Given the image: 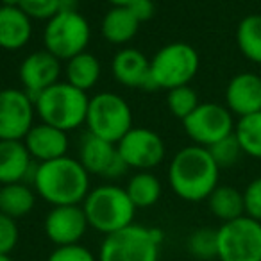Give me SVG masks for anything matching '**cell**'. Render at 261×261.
Masks as SVG:
<instances>
[{"instance_id": "6da1fadb", "label": "cell", "mask_w": 261, "mask_h": 261, "mask_svg": "<svg viewBox=\"0 0 261 261\" xmlns=\"http://www.w3.org/2000/svg\"><path fill=\"white\" fill-rule=\"evenodd\" d=\"M31 186L52 206L83 204L90 193V174L79 160L63 156L47 163H36Z\"/></svg>"}, {"instance_id": "836d02e7", "label": "cell", "mask_w": 261, "mask_h": 261, "mask_svg": "<svg viewBox=\"0 0 261 261\" xmlns=\"http://www.w3.org/2000/svg\"><path fill=\"white\" fill-rule=\"evenodd\" d=\"M243 202L247 217L261 222V177L250 181L249 186L243 190Z\"/></svg>"}, {"instance_id": "8fae6325", "label": "cell", "mask_w": 261, "mask_h": 261, "mask_svg": "<svg viewBox=\"0 0 261 261\" xmlns=\"http://www.w3.org/2000/svg\"><path fill=\"white\" fill-rule=\"evenodd\" d=\"M116 150L127 167L138 172H149L165 160L163 138L149 127H133L116 143Z\"/></svg>"}, {"instance_id": "30bf717a", "label": "cell", "mask_w": 261, "mask_h": 261, "mask_svg": "<svg viewBox=\"0 0 261 261\" xmlns=\"http://www.w3.org/2000/svg\"><path fill=\"white\" fill-rule=\"evenodd\" d=\"M182 125L188 138L193 145L211 147L213 143L220 142L222 138L234 133V118L232 113L225 106L215 104V102H204L199 104L197 109L182 120Z\"/></svg>"}, {"instance_id": "d6986e66", "label": "cell", "mask_w": 261, "mask_h": 261, "mask_svg": "<svg viewBox=\"0 0 261 261\" xmlns=\"http://www.w3.org/2000/svg\"><path fill=\"white\" fill-rule=\"evenodd\" d=\"M23 143L36 163H47V161L66 156L70 145L68 133L43 122L31 127V130L23 138Z\"/></svg>"}, {"instance_id": "603a6c76", "label": "cell", "mask_w": 261, "mask_h": 261, "mask_svg": "<svg viewBox=\"0 0 261 261\" xmlns=\"http://www.w3.org/2000/svg\"><path fill=\"white\" fill-rule=\"evenodd\" d=\"M207 207L215 218L224 222H231L245 215V202H243V192L232 188V186L218 185L207 197Z\"/></svg>"}, {"instance_id": "d4e9b609", "label": "cell", "mask_w": 261, "mask_h": 261, "mask_svg": "<svg viewBox=\"0 0 261 261\" xmlns=\"http://www.w3.org/2000/svg\"><path fill=\"white\" fill-rule=\"evenodd\" d=\"M236 45L243 58L261 65V15L252 13L240 20L236 27Z\"/></svg>"}, {"instance_id": "277c9868", "label": "cell", "mask_w": 261, "mask_h": 261, "mask_svg": "<svg viewBox=\"0 0 261 261\" xmlns=\"http://www.w3.org/2000/svg\"><path fill=\"white\" fill-rule=\"evenodd\" d=\"M90 97L70 83H56L34 98L36 115L43 123L65 130H73L86 123Z\"/></svg>"}, {"instance_id": "83f0119b", "label": "cell", "mask_w": 261, "mask_h": 261, "mask_svg": "<svg viewBox=\"0 0 261 261\" xmlns=\"http://www.w3.org/2000/svg\"><path fill=\"white\" fill-rule=\"evenodd\" d=\"M188 252L197 259L210 261L218 257V234L217 229L199 227L188 236Z\"/></svg>"}, {"instance_id": "484cf974", "label": "cell", "mask_w": 261, "mask_h": 261, "mask_svg": "<svg viewBox=\"0 0 261 261\" xmlns=\"http://www.w3.org/2000/svg\"><path fill=\"white\" fill-rule=\"evenodd\" d=\"M125 192L129 195V199L133 200V204L142 210L145 207H150L160 200L161 197V182L152 172H147V170H142V172H136L133 177L129 179L125 186Z\"/></svg>"}, {"instance_id": "f1b7e54d", "label": "cell", "mask_w": 261, "mask_h": 261, "mask_svg": "<svg viewBox=\"0 0 261 261\" xmlns=\"http://www.w3.org/2000/svg\"><path fill=\"white\" fill-rule=\"evenodd\" d=\"M199 104H200L199 95H197V91L193 90L190 84L174 88V90H168L167 106L175 118H181V120L188 118V116L195 111Z\"/></svg>"}, {"instance_id": "ffe728a7", "label": "cell", "mask_w": 261, "mask_h": 261, "mask_svg": "<svg viewBox=\"0 0 261 261\" xmlns=\"http://www.w3.org/2000/svg\"><path fill=\"white\" fill-rule=\"evenodd\" d=\"M33 38V20L13 4L0 6V48L20 50Z\"/></svg>"}, {"instance_id": "2e32d148", "label": "cell", "mask_w": 261, "mask_h": 261, "mask_svg": "<svg viewBox=\"0 0 261 261\" xmlns=\"http://www.w3.org/2000/svg\"><path fill=\"white\" fill-rule=\"evenodd\" d=\"M111 72L116 83L125 88L140 90H156V84L150 75V59L135 47H125L115 54L111 61Z\"/></svg>"}, {"instance_id": "9c48e42d", "label": "cell", "mask_w": 261, "mask_h": 261, "mask_svg": "<svg viewBox=\"0 0 261 261\" xmlns=\"http://www.w3.org/2000/svg\"><path fill=\"white\" fill-rule=\"evenodd\" d=\"M220 261H261V222L243 217L217 229Z\"/></svg>"}, {"instance_id": "5bb4252c", "label": "cell", "mask_w": 261, "mask_h": 261, "mask_svg": "<svg viewBox=\"0 0 261 261\" xmlns=\"http://www.w3.org/2000/svg\"><path fill=\"white\" fill-rule=\"evenodd\" d=\"M45 234L56 247L81 243L88 227V218L81 204L73 206H52L45 217Z\"/></svg>"}, {"instance_id": "f546056e", "label": "cell", "mask_w": 261, "mask_h": 261, "mask_svg": "<svg viewBox=\"0 0 261 261\" xmlns=\"http://www.w3.org/2000/svg\"><path fill=\"white\" fill-rule=\"evenodd\" d=\"M207 150H210L211 158H213V161L218 165L220 170L222 168H229V167H232V165H236L243 154L234 133L225 136V138H222L220 142L213 143L211 147H207Z\"/></svg>"}, {"instance_id": "44dd1931", "label": "cell", "mask_w": 261, "mask_h": 261, "mask_svg": "<svg viewBox=\"0 0 261 261\" xmlns=\"http://www.w3.org/2000/svg\"><path fill=\"white\" fill-rule=\"evenodd\" d=\"M140 22L129 8H111L104 15L100 33L111 45H125L138 34Z\"/></svg>"}, {"instance_id": "4dcf8cb0", "label": "cell", "mask_w": 261, "mask_h": 261, "mask_svg": "<svg viewBox=\"0 0 261 261\" xmlns=\"http://www.w3.org/2000/svg\"><path fill=\"white\" fill-rule=\"evenodd\" d=\"M4 4L20 8L31 20H48L63 9L61 0H4Z\"/></svg>"}, {"instance_id": "e575fe53", "label": "cell", "mask_w": 261, "mask_h": 261, "mask_svg": "<svg viewBox=\"0 0 261 261\" xmlns=\"http://www.w3.org/2000/svg\"><path fill=\"white\" fill-rule=\"evenodd\" d=\"M130 9V13L138 18L140 23L147 22L154 16L156 13V6H154V0H135L130 6H127Z\"/></svg>"}, {"instance_id": "7a4b0ae2", "label": "cell", "mask_w": 261, "mask_h": 261, "mask_svg": "<svg viewBox=\"0 0 261 261\" xmlns=\"http://www.w3.org/2000/svg\"><path fill=\"white\" fill-rule=\"evenodd\" d=\"M220 168L213 161L210 150L200 145L181 149L170 161L168 182L179 199L186 202H200L218 186Z\"/></svg>"}, {"instance_id": "5b68a950", "label": "cell", "mask_w": 261, "mask_h": 261, "mask_svg": "<svg viewBox=\"0 0 261 261\" xmlns=\"http://www.w3.org/2000/svg\"><path fill=\"white\" fill-rule=\"evenodd\" d=\"M163 232L156 227L130 224L104 236L98 261H160Z\"/></svg>"}, {"instance_id": "8992f818", "label": "cell", "mask_w": 261, "mask_h": 261, "mask_svg": "<svg viewBox=\"0 0 261 261\" xmlns=\"http://www.w3.org/2000/svg\"><path fill=\"white\" fill-rule=\"evenodd\" d=\"M91 40L90 22L73 8H63L47 20L43 29L45 50L59 61H68L73 56L86 52Z\"/></svg>"}, {"instance_id": "52a82bcc", "label": "cell", "mask_w": 261, "mask_h": 261, "mask_svg": "<svg viewBox=\"0 0 261 261\" xmlns=\"http://www.w3.org/2000/svg\"><path fill=\"white\" fill-rule=\"evenodd\" d=\"M86 127L88 133L116 145L133 129L130 106L113 91H100L90 98Z\"/></svg>"}, {"instance_id": "74e56055", "label": "cell", "mask_w": 261, "mask_h": 261, "mask_svg": "<svg viewBox=\"0 0 261 261\" xmlns=\"http://www.w3.org/2000/svg\"><path fill=\"white\" fill-rule=\"evenodd\" d=\"M0 261H13L11 256H6V254H0Z\"/></svg>"}, {"instance_id": "4316f807", "label": "cell", "mask_w": 261, "mask_h": 261, "mask_svg": "<svg viewBox=\"0 0 261 261\" xmlns=\"http://www.w3.org/2000/svg\"><path fill=\"white\" fill-rule=\"evenodd\" d=\"M234 136L243 154L261 160V111L238 118L234 125Z\"/></svg>"}, {"instance_id": "9a60e30c", "label": "cell", "mask_w": 261, "mask_h": 261, "mask_svg": "<svg viewBox=\"0 0 261 261\" xmlns=\"http://www.w3.org/2000/svg\"><path fill=\"white\" fill-rule=\"evenodd\" d=\"M61 70V61L48 50L43 48V50L33 52L20 63L18 79L22 90L34 100L41 91L59 83Z\"/></svg>"}, {"instance_id": "3957f363", "label": "cell", "mask_w": 261, "mask_h": 261, "mask_svg": "<svg viewBox=\"0 0 261 261\" xmlns=\"http://www.w3.org/2000/svg\"><path fill=\"white\" fill-rule=\"evenodd\" d=\"M88 224L104 236L113 234L127 225L135 224L136 206L129 199L125 188L116 185H100L90 190L81 204Z\"/></svg>"}, {"instance_id": "7c38bea8", "label": "cell", "mask_w": 261, "mask_h": 261, "mask_svg": "<svg viewBox=\"0 0 261 261\" xmlns=\"http://www.w3.org/2000/svg\"><path fill=\"white\" fill-rule=\"evenodd\" d=\"M34 100L18 88L0 90V140H23L34 125Z\"/></svg>"}, {"instance_id": "d590c367", "label": "cell", "mask_w": 261, "mask_h": 261, "mask_svg": "<svg viewBox=\"0 0 261 261\" xmlns=\"http://www.w3.org/2000/svg\"><path fill=\"white\" fill-rule=\"evenodd\" d=\"M109 4H111V8H127V6H130L135 0H108Z\"/></svg>"}, {"instance_id": "7402d4cb", "label": "cell", "mask_w": 261, "mask_h": 261, "mask_svg": "<svg viewBox=\"0 0 261 261\" xmlns=\"http://www.w3.org/2000/svg\"><path fill=\"white\" fill-rule=\"evenodd\" d=\"M36 195L38 193L29 182H13L0 186V213L18 220L34 210Z\"/></svg>"}, {"instance_id": "cb8c5ba5", "label": "cell", "mask_w": 261, "mask_h": 261, "mask_svg": "<svg viewBox=\"0 0 261 261\" xmlns=\"http://www.w3.org/2000/svg\"><path fill=\"white\" fill-rule=\"evenodd\" d=\"M100 72V63L91 52H81V54L73 56L72 59L66 61L65 66L66 83H70L72 86L79 88L83 91L91 90L98 83Z\"/></svg>"}, {"instance_id": "e0dca14e", "label": "cell", "mask_w": 261, "mask_h": 261, "mask_svg": "<svg viewBox=\"0 0 261 261\" xmlns=\"http://www.w3.org/2000/svg\"><path fill=\"white\" fill-rule=\"evenodd\" d=\"M225 108L238 118L261 111V75L236 73L225 88Z\"/></svg>"}, {"instance_id": "8d00e7d4", "label": "cell", "mask_w": 261, "mask_h": 261, "mask_svg": "<svg viewBox=\"0 0 261 261\" xmlns=\"http://www.w3.org/2000/svg\"><path fill=\"white\" fill-rule=\"evenodd\" d=\"M63 2V8H72L73 4H77L79 0H61Z\"/></svg>"}, {"instance_id": "d6a6232c", "label": "cell", "mask_w": 261, "mask_h": 261, "mask_svg": "<svg viewBox=\"0 0 261 261\" xmlns=\"http://www.w3.org/2000/svg\"><path fill=\"white\" fill-rule=\"evenodd\" d=\"M20 240V229L15 218L0 213V254H9L15 250Z\"/></svg>"}, {"instance_id": "ba28073f", "label": "cell", "mask_w": 261, "mask_h": 261, "mask_svg": "<svg viewBox=\"0 0 261 261\" xmlns=\"http://www.w3.org/2000/svg\"><path fill=\"white\" fill-rule=\"evenodd\" d=\"M200 66L199 52L185 41H172L150 59V75L156 90H174L192 83Z\"/></svg>"}, {"instance_id": "4fadbf2b", "label": "cell", "mask_w": 261, "mask_h": 261, "mask_svg": "<svg viewBox=\"0 0 261 261\" xmlns=\"http://www.w3.org/2000/svg\"><path fill=\"white\" fill-rule=\"evenodd\" d=\"M77 160L90 175H100L104 179H120L129 168L120 158L115 143L106 142L88 130L81 136Z\"/></svg>"}, {"instance_id": "1f68e13d", "label": "cell", "mask_w": 261, "mask_h": 261, "mask_svg": "<svg viewBox=\"0 0 261 261\" xmlns=\"http://www.w3.org/2000/svg\"><path fill=\"white\" fill-rule=\"evenodd\" d=\"M47 261H98V257L88 247L81 245V243H73V245L56 247L48 254Z\"/></svg>"}, {"instance_id": "ac0fdd59", "label": "cell", "mask_w": 261, "mask_h": 261, "mask_svg": "<svg viewBox=\"0 0 261 261\" xmlns=\"http://www.w3.org/2000/svg\"><path fill=\"white\" fill-rule=\"evenodd\" d=\"M36 163L23 140H0V186L33 181Z\"/></svg>"}]
</instances>
